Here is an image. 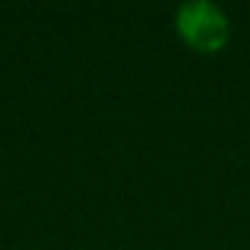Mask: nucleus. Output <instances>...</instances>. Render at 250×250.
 I'll return each instance as SVG.
<instances>
[{"instance_id":"1","label":"nucleus","mask_w":250,"mask_h":250,"mask_svg":"<svg viewBox=\"0 0 250 250\" xmlns=\"http://www.w3.org/2000/svg\"><path fill=\"white\" fill-rule=\"evenodd\" d=\"M178 33L199 51H215L229 38V17L212 0H186L175 14Z\"/></svg>"}]
</instances>
